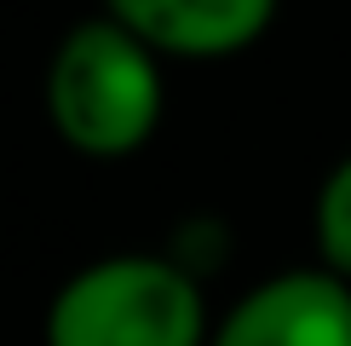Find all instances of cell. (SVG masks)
I'll use <instances>...</instances> for the list:
<instances>
[{"label": "cell", "mask_w": 351, "mask_h": 346, "mask_svg": "<svg viewBox=\"0 0 351 346\" xmlns=\"http://www.w3.org/2000/svg\"><path fill=\"white\" fill-rule=\"evenodd\" d=\"M40 93H47V122L69 150L98 156V162L133 156L162 127V52H150L133 29L98 12L58 35Z\"/></svg>", "instance_id": "obj_1"}, {"label": "cell", "mask_w": 351, "mask_h": 346, "mask_svg": "<svg viewBox=\"0 0 351 346\" xmlns=\"http://www.w3.org/2000/svg\"><path fill=\"white\" fill-rule=\"evenodd\" d=\"M47 346H208V300L179 260L104 254L47 300Z\"/></svg>", "instance_id": "obj_2"}, {"label": "cell", "mask_w": 351, "mask_h": 346, "mask_svg": "<svg viewBox=\"0 0 351 346\" xmlns=\"http://www.w3.org/2000/svg\"><path fill=\"white\" fill-rule=\"evenodd\" d=\"M208 346H351V283L328 266L276 271L230 300Z\"/></svg>", "instance_id": "obj_3"}, {"label": "cell", "mask_w": 351, "mask_h": 346, "mask_svg": "<svg viewBox=\"0 0 351 346\" xmlns=\"http://www.w3.org/2000/svg\"><path fill=\"white\" fill-rule=\"evenodd\" d=\"M276 6L282 0H104L110 18L162 58L242 52L276 23Z\"/></svg>", "instance_id": "obj_4"}, {"label": "cell", "mask_w": 351, "mask_h": 346, "mask_svg": "<svg viewBox=\"0 0 351 346\" xmlns=\"http://www.w3.org/2000/svg\"><path fill=\"white\" fill-rule=\"evenodd\" d=\"M311 237H317V254L334 277L351 283V156H340L323 185H317V202H311Z\"/></svg>", "instance_id": "obj_5"}]
</instances>
